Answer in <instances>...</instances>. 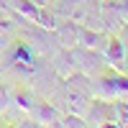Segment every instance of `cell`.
<instances>
[{
  "label": "cell",
  "instance_id": "1",
  "mask_svg": "<svg viewBox=\"0 0 128 128\" xmlns=\"http://www.w3.org/2000/svg\"><path fill=\"white\" fill-rule=\"evenodd\" d=\"M13 10H16L18 16H23L26 20H31V23L46 28V31H54L56 28V18L51 16V13H46L41 5L31 3V0H13Z\"/></svg>",
  "mask_w": 128,
  "mask_h": 128
},
{
  "label": "cell",
  "instance_id": "2",
  "mask_svg": "<svg viewBox=\"0 0 128 128\" xmlns=\"http://www.w3.org/2000/svg\"><path fill=\"white\" fill-rule=\"evenodd\" d=\"M84 115H87L90 126H115V108H113V102H108L105 98L90 100Z\"/></svg>",
  "mask_w": 128,
  "mask_h": 128
},
{
  "label": "cell",
  "instance_id": "3",
  "mask_svg": "<svg viewBox=\"0 0 128 128\" xmlns=\"http://www.w3.org/2000/svg\"><path fill=\"white\" fill-rule=\"evenodd\" d=\"M59 41H62V49H77L80 46V23L77 20H67L56 28Z\"/></svg>",
  "mask_w": 128,
  "mask_h": 128
},
{
  "label": "cell",
  "instance_id": "4",
  "mask_svg": "<svg viewBox=\"0 0 128 128\" xmlns=\"http://www.w3.org/2000/svg\"><path fill=\"white\" fill-rule=\"evenodd\" d=\"M87 105H90L87 90H80V87H74V84H72V90L67 92V108H69V113L84 115V113H87Z\"/></svg>",
  "mask_w": 128,
  "mask_h": 128
},
{
  "label": "cell",
  "instance_id": "5",
  "mask_svg": "<svg viewBox=\"0 0 128 128\" xmlns=\"http://www.w3.org/2000/svg\"><path fill=\"white\" fill-rule=\"evenodd\" d=\"M34 113H36V126H59V120H62L59 110L54 105H49V102L34 105Z\"/></svg>",
  "mask_w": 128,
  "mask_h": 128
},
{
  "label": "cell",
  "instance_id": "6",
  "mask_svg": "<svg viewBox=\"0 0 128 128\" xmlns=\"http://www.w3.org/2000/svg\"><path fill=\"white\" fill-rule=\"evenodd\" d=\"M100 20H102L105 28L120 31L123 18H120V8H118V3H105V5H102V13H100Z\"/></svg>",
  "mask_w": 128,
  "mask_h": 128
},
{
  "label": "cell",
  "instance_id": "7",
  "mask_svg": "<svg viewBox=\"0 0 128 128\" xmlns=\"http://www.w3.org/2000/svg\"><path fill=\"white\" fill-rule=\"evenodd\" d=\"M126 46L120 44V38L118 36H113L110 41H108V49H105V56H108V62L110 64H123L126 62Z\"/></svg>",
  "mask_w": 128,
  "mask_h": 128
},
{
  "label": "cell",
  "instance_id": "8",
  "mask_svg": "<svg viewBox=\"0 0 128 128\" xmlns=\"http://www.w3.org/2000/svg\"><path fill=\"white\" fill-rule=\"evenodd\" d=\"M100 41H102V34H100V31H92V28L80 26V46H82V49L95 51V49L100 46Z\"/></svg>",
  "mask_w": 128,
  "mask_h": 128
},
{
  "label": "cell",
  "instance_id": "9",
  "mask_svg": "<svg viewBox=\"0 0 128 128\" xmlns=\"http://www.w3.org/2000/svg\"><path fill=\"white\" fill-rule=\"evenodd\" d=\"M13 102H18L20 110H34V105H36L34 95L28 90H13Z\"/></svg>",
  "mask_w": 128,
  "mask_h": 128
},
{
  "label": "cell",
  "instance_id": "10",
  "mask_svg": "<svg viewBox=\"0 0 128 128\" xmlns=\"http://www.w3.org/2000/svg\"><path fill=\"white\" fill-rule=\"evenodd\" d=\"M59 126H62V128H84V126H90V123H87V118H84V115L69 113V115H62Z\"/></svg>",
  "mask_w": 128,
  "mask_h": 128
},
{
  "label": "cell",
  "instance_id": "11",
  "mask_svg": "<svg viewBox=\"0 0 128 128\" xmlns=\"http://www.w3.org/2000/svg\"><path fill=\"white\" fill-rule=\"evenodd\" d=\"M113 108H115V126H128V100L113 102Z\"/></svg>",
  "mask_w": 128,
  "mask_h": 128
},
{
  "label": "cell",
  "instance_id": "12",
  "mask_svg": "<svg viewBox=\"0 0 128 128\" xmlns=\"http://www.w3.org/2000/svg\"><path fill=\"white\" fill-rule=\"evenodd\" d=\"M10 102H13V92H10L5 84H0V115L10 108Z\"/></svg>",
  "mask_w": 128,
  "mask_h": 128
},
{
  "label": "cell",
  "instance_id": "13",
  "mask_svg": "<svg viewBox=\"0 0 128 128\" xmlns=\"http://www.w3.org/2000/svg\"><path fill=\"white\" fill-rule=\"evenodd\" d=\"M118 8H120V18H123V23H128V0H120Z\"/></svg>",
  "mask_w": 128,
  "mask_h": 128
}]
</instances>
